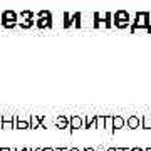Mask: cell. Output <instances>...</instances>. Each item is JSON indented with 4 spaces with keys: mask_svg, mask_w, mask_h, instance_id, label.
<instances>
[{
    "mask_svg": "<svg viewBox=\"0 0 151 151\" xmlns=\"http://www.w3.org/2000/svg\"><path fill=\"white\" fill-rule=\"evenodd\" d=\"M124 126V119L121 118V116H114L113 118V128L114 129H121Z\"/></svg>",
    "mask_w": 151,
    "mask_h": 151,
    "instance_id": "cell-5",
    "label": "cell"
},
{
    "mask_svg": "<svg viewBox=\"0 0 151 151\" xmlns=\"http://www.w3.org/2000/svg\"><path fill=\"white\" fill-rule=\"evenodd\" d=\"M15 20H17V15L12 10L4 12V15H2V22H4V25H5V27H12V25L15 24Z\"/></svg>",
    "mask_w": 151,
    "mask_h": 151,
    "instance_id": "cell-1",
    "label": "cell"
},
{
    "mask_svg": "<svg viewBox=\"0 0 151 151\" xmlns=\"http://www.w3.org/2000/svg\"><path fill=\"white\" fill-rule=\"evenodd\" d=\"M10 151H17V150H15V148H10Z\"/></svg>",
    "mask_w": 151,
    "mask_h": 151,
    "instance_id": "cell-14",
    "label": "cell"
},
{
    "mask_svg": "<svg viewBox=\"0 0 151 151\" xmlns=\"http://www.w3.org/2000/svg\"><path fill=\"white\" fill-rule=\"evenodd\" d=\"M143 126L146 129H151V116H145L143 118Z\"/></svg>",
    "mask_w": 151,
    "mask_h": 151,
    "instance_id": "cell-7",
    "label": "cell"
},
{
    "mask_svg": "<svg viewBox=\"0 0 151 151\" xmlns=\"http://www.w3.org/2000/svg\"><path fill=\"white\" fill-rule=\"evenodd\" d=\"M44 151H54V150H52V148H47V150H44Z\"/></svg>",
    "mask_w": 151,
    "mask_h": 151,
    "instance_id": "cell-13",
    "label": "cell"
},
{
    "mask_svg": "<svg viewBox=\"0 0 151 151\" xmlns=\"http://www.w3.org/2000/svg\"><path fill=\"white\" fill-rule=\"evenodd\" d=\"M0 151H10V148H0Z\"/></svg>",
    "mask_w": 151,
    "mask_h": 151,
    "instance_id": "cell-11",
    "label": "cell"
},
{
    "mask_svg": "<svg viewBox=\"0 0 151 151\" xmlns=\"http://www.w3.org/2000/svg\"><path fill=\"white\" fill-rule=\"evenodd\" d=\"M70 128H72V129L82 128V119L79 118V116H72V118H70Z\"/></svg>",
    "mask_w": 151,
    "mask_h": 151,
    "instance_id": "cell-2",
    "label": "cell"
},
{
    "mask_svg": "<svg viewBox=\"0 0 151 151\" xmlns=\"http://www.w3.org/2000/svg\"><path fill=\"white\" fill-rule=\"evenodd\" d=\"M42 123V118H39L35 114H32V118H30V128H39Z\"/></svg>",
    "mask_w": 151,
    "mask_h": 151,
    "instance_id": "cell-6",
    "label": "cell"
},
{
    "mask_svg": "<svg viewBox=\"0 0 151 151\" xmlns=\"http://www.w3.org/2000/svg\"><path fill=\"white\" fill-rule=\"evenodd\" d=\"M131 151H145V150H141V148H133Z\"/></svg>",
    "mask_w": 151,
    "mask_h": 151,
    "instance_id": "cell-9",
    "label": "cell"
},
{
    "mask_svg": "<svg viewBox=\"0 0 151 151\" xmlns=\"http://www.w3.org/2000/svg\"><path fill=\"white\" fill-rule=\"evenodd\" d=\"M55 124H57V128H60V129L69 128V124H67V118H65V116H59V118L55 119Z\"/></svg>",
    "mask_w": 151,
    "mask_h": 151,
    "instance_id": "cell-4",
    "label": "cell"
},
{
    "mask_svg": "<svg viewBox=\"0 0 151 151\" xmlns=\"http://www.w3.org/2000/svg\"><path fill=\"white\" fill-rule=\"evenodd\" d=\"M69 151H81V150H77V148H70Z\"/></svg>",
    "mask_w": 151,
    "mask_h": 151,
    "instance_id": "cell-12",
    "label": "cell"
},
{
    "mask_svg": "<svg viewBox=\"0 0 151 151\" xmlns=\"http://www.w3.org/2000/svg\"><path fill=\"white\" fill-rule=\"evenodd\" d=\"M139 124H141L139 118H136V116H129V118H128V126H129L131 129H136Z\"/></svg>",
    "mask_w": 151,
    "mask_h": 151,
    "instance_id": "cell-3",
    "label": "cell"
},
{
    "mask_svg": "<svg viewBox=\"0 0 151 151\" xmlns=\"http://www.w3.org/2000/svg\"><path fill=\"white\" fill-rule=\"evenodd\" d=\"M123 150H124V148H109L108 151H123Z\"/></svg>",
    "mask_w": 151,
    "mask_h": 151,
    "instance_id": "cell-8",
    "label": "cell"
},
{
    "mask_svg": "<svg viewBox=\"0 0 151 151\" xmlns=\"http://www.w3.org/2000/svg\"><path fill=\"white\" fill-rule=\"evenodd\" d=\"M82 151H96L94 148H86V150H82Z\"/></svg>",
    "mask_w": 151,
    "mask_h": 151,
    "instance_id": "cell-10",
    "label": "cell"
},
{
    "mask_svg": "<svg viewBox=\"0 0 151 151\" xmlns=\"http://www.w3.org/2000/svg\"><path fill=\"white\" fill-rule=\"evenodd\" d=\"M145 151H151V148H146V150Z\"/></svg>",
    "mask_w": 151,
    "mask_h": 151,
    "instance_id": "cell-15",
    "label": "cell"
}]
</instances>
